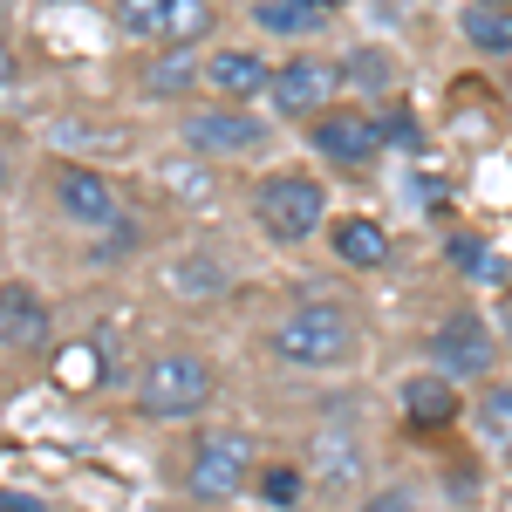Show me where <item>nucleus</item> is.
Masks as SVG:
<instances>
[{"label": "nucleus", "instance_id": "nucleus-13", "mask_svg": "<svg viewBox=\"0 0 512 512\" xmlns=\"http://www.w3.org/2000/svg\"><path fill=\"white\" fill-rule=\"evenodd\" d=\"M403 417L417 424V431H444V424H458V383L444 376V369H424V376H403Z\"/></svg>", "mask_w": 512, "mask_h": 512}, {"label": "nucleus", "instance_id": "nucleus-6", "mask_svg": "<svg viewBox=\"0 0 512 512\" xmlns=\"http://www.w3.org/2000/svg\"><path fill=\"white\" fill-rule=\"evenodd\" d=\"M48 192H55V212H62L69 226H82V233H110V226L130 219L117 178H103L96 164L62 158V164H55V178H48Z\"/></svg>", "mask_w": 512, "mask_h": 512}, {"label": "nucleus", "instance_id": "nucleus-4", "mask_svg": "<svg viewBox=\"0 0 512 512\" xmlns=\"http://www.w3.org/2000/svg\"><path fill=\"white\" fill-rule=\"evenodd\" d=\"M253 485V437L246 431H198L185 458V499L192 506H233Z\"/></svg>", "mask_w": 512, "mask_h": 512}, {"label": "nucleus", "instance_id": "nucleus-11", "mask_svg": "<svg viewBox=\"0 0 512 512\" xmlns=\"http://www.w3.org/2000/svg\"><path fill=\"white\" fill-rule=\"evenodd\" d=\"M328 253L355 274H376V267H390V226L369 219V212H349V219L328 226Z\"/></svg>", "mask_w": 512, "mask_h": 512}, {"label": "nucleus", "instance_id": "nucleus-5", "mask_svg": "<svg viewBox=\"0 0 512 512\" xmlns=\"http://www.w3.org/2000/svg\"><path fill=\"white\" fill-rule=\"evenodd\" d=\"M178 144L198 158H253L267 151V117H253V103H205V110H185Z\"/></svg>", "mask_w": 512, "mask_h": 512}, {"label": "nucleus", "instance_id": "nucleus-18", "mask_svg": "<svg viewBox=\"0 0 512 512\" xmlns=\"http://www.w3.org/2000/svg\"><path fill=\"white\" fill-rule=\"evenodd\" d=\"M158 185H164V198H178V205H212V198H219L212 158H198V151H171V158L158 164Z\"/></svg>", "mask_w": 512, "mask_h": 512}, {"label": "nucleus", "instance_id": "nucleus-24", "mask_svg": "<svg viewBox=\"0 0 512 512\" xmlns=\"http://www.w3.org/2000/svg\"><path fill=\"white\" fill-rule=\"evenodd\" d=\"M485 424L499 437H512V383H492V390H485Z\"/></svg>", "mask_w": 512, "mask_h": 512}, {"label": "nucleus", "instance_id": "nucleus-10", "mask_svg": "<svg viewBox=\"0 0 512 512\" xmlns=\"http://www.w3.org/2000/svg\"><path fill=\"white\" fill-rule=\"evenodd\" d=\"M198 89H212L219 103H260V96L274 89V62H267L260 48H212Z\"/></svg>", "mask_w": 512, "mask_h": 512}, {"label": "nucleus", "instance_id": "nucleus-19", "mask_svg": "<svg viewBox=\"0 0 512 512\" xmlns=\"http://www.w3.org/2000/svg\"><path fill=\"white\" fill-rule=\"evenodd\" d=\"M465 41H472L478 55H512V7L472 0V7H465Z\"/></svg>", "mask_w": 512, "mask_h": 512}, {"label": "nucleus", "instance_id": "nucleus-29", "mask_svg": "<svg viewBox=\"0 0 512 512\" xmlns=\"http://www.w3.org/2000/svg\"><path fill=\"white\" fill-rule=\"evenodd\" d=\"M0 512H48L41 499H21V492H0Z\"/></svg>", "mask_w": 512, "mask_h": 512}, {"label": "nucleus", "instance_id": "nucleus-28", "mask_svg": "<svg viewBox=\"0 0 512 512\" xmlns=\"http://www.w3.org/2000/svg\"><path fill=\"white\" fill-rule=\"evenodd\" d=\"M14 76H21V55H14V41L0 35V89H14Z\"/></svg>", "mask_w": 512, "mask_h": 512}, {"label": "nucleus", "instance_id": "nucleus-31", "mask_svg": "<svg viewBox=\"0 0 512 512\" xmlns=\"http://www.w3.org/2000/svg\"><path fill=\"white\" fill-rule=\"evenodd\" d=\"M506 335H512V301H506Z\"/></svg>", "mask_w": 512, "mask_h": 512}, {"label": "nucleus", "instance_id": "nucleus-12", "mask_svg": "<svg viewBox=\"0 0 512 512\" xmlns=\"http://www.w3.org/2000/svg\"><path fill=\"white\" fill-rule=\"evenodd\" d=\"M308 472H315L321 485H335V492L362 472V444H355L349 410H328V424L315 431V451H308Z\"/></svg>", "mask_w": 512, "mask_h": 512}, {"label": "nucleus", "instance_id": "nucleus-7", "mask_svg": "<svg viewBox=\"0 0 512 512\" xmlns=\"http://www.w3.org/2000/svg\"><path fill=\"white\" fill-rule=\"evenodd\" d=\"M431 369H444L451 383H478V376H492V362H499V342H492V328L478 308H451V315L431 328Z\"/></svg>", "mask_w": 512, "mask_h": 512}, {"label": "nucleus", "instance_id": "nucleus-8", "mask_svg": "<svg viewBox=\"0 0 512 512\" xmlns=\"http://www.w3.org/2000/svg\"><path fill=\"white\" fill-rule=\"evenodd\" d=\"M308 144H315V158L342 164V171H369V164L383 158V123L369 117V110L328 103V110L308 117Z\"/></svg>", "mask_w": 512, "mask_h": 512}, {"label": "nucleus", "instance_id": "nucleus-21", "mask_svg": "<svg viewBox=\"0 0 512 512\" xmlns=\"http://www.w3.org/2000/svg\"><path fill=\"white\" fill-rule=\"evenodd\" d=\"M219 28V7L212 0H171V21H164V41H178V48H198V41Z\"/></svg>", "mask_w": 512, "mask_h": 512}, {"label": "nucleus", "instance_id": "nucleus-15", "mask_svg": "<svg viewBox=\"0 0 512 512\" xmlns=\"http://www.w3.org/2000/svg\"><path fill=\"white\" fill-rule=\"evenodd\" d=\"M198 76H205V62H198L192 48L164 41L158 55L144 62V96H151V103H185V96L198 89Z\"/></svg>", "mask_w": 512, "mask_h": 512}, {"label": "nucleus", "instance_id": "nucleus-33", "mask_svg": "<svg viewBox=\"0 0 512 512\" xmlns=\"http://www.w3.org/2000/svg\"><path fill=\"white\" fill-rule=\"evenodd\" d=\"M0 178H7V171H0Z\"/></svg>", "mask_w": 512, "mask_h": 512}, {"label": "nucleus", "instance_id": "nucleus-17", "mask_svg": "<svg viewBox=\"0 0 512 512\" xmlns=\"http://www.w3.org/2000/svg\"><path fill=\"white\" fill-rule=\"evenodd\" d=\"M226 280H233V274H226V260H219L212 246H192L185 260L164 267V287L185 294V301H212V294H226Z\"/></svg>", "mask_w": 512, "mask_h": 512}, {"label": "nucleus", "instance_id": "nucleus-22", "mask_svg": "<svg viewBox=\"0 0 512 512\" xmlns=\"http://www.w3.org/2000/svg\"><path fill=\"white\" fill-rule=\"evenodd\" d=\"M260 28H274V35H301V28H321V7L315 0H260Z\"/></svg>", "mask_w": 512, "mask_h": 512}, {"label": "nucleus", "instance_id": "nucleus-20", "mask_svg": "<svg viewBox=\"0 0 512 512\" xmlns=\"http://www.w3.org/2000/svg\"><path fill=\"white\" fill-rule=\"evenodd\" d=\"M110 21H117L130 41H151V48H164V21H171V0H110Z\"/></svg>", "mask_w": 512, "mask_h": 512}, {"label": "nucleus", "instance_id": "nucleus-30", "mask_svg": "<svg viewBox=\"0 0 512 512\" xmlns=\"http://www.w3.org/2000/svg\"><path fill=\"white\" fill-rule=\"evenodd\" d=\"M315 7H321V14H335V7H349V0H315Z\"/></svg>", "mask_w": 512, "mask_h": 512}, {"label": "nucleus", "instance_id": "nucleus-26", "mask_svg": "<svg viewBox=\"0 0 512 512\" xmlns=\"http://www.w3.org/2000/svg\"><path fill=\"white\" fill-rule=\"evenodd\" d=\"M383 123V144H403V151H417V123L403 117V110H390V117H376Z\"/></svg>", "mask_w": 512, "mask_h": 512}, {"label": "nucleus", "instance_id": "nucleus-32", "mask_svg": "<svg viewBox=\"0 0 512 512\" xmlns=\"http://www.w3.org/2000/svg\"><path fill=\"white\" fill-rule=\"evenodd\" d=\"M492 7H512V0H492Z\"/></svg>", "mask_w": 512, "mask_h": 512}, {"label": "nucleus", "instance_id": "nucleus-9", "mask_svg": "<svg viewBox=\"0 0 512 512\" xmlns=\"http://www.w3.org/2000/svg\"><path fill=\"white\" fill-rule=\"evenodd\" d=\"M335 89H342V62H328V55H294V62H280V69H274L267 103H274L287 123H308L315 110L335 103Z\"/></svg>", "mask_w": 512, "mask_h": 512}, {"label": "nucleus", "instance_id": "nucleus-1", "mask_svg": "<svg viewBox=\"0 0 512 512\" xmlns=\"http://www.w3.org/2000/svg\"><path fill=\"white\" fill-rule=\"evenodd\" d=\"M267 349L287 369H349L355 349H362V328H355V315L342 301H301V308H287L274 321Z\"/></svg>", "mask_w": 512, "mask_h": 512}, {"label": "nucleus", "instance_id": "nucleus-2", "mask_svg": "<svg viewBox=\"0 0 512 512\" xmlns=\"http://www.w3.org/2000/svg\"><path fill=\"white\" fill-rule=\"evenodd\" d=\"M212 390H219V376L198 349H158L137 369V417L144 424H185L212 403Z\"/></svg>", "mask_w": 512, "mask_h": 512}, {"label": "nucleus", "instance_id": "nucleus-3", "mask_svg": "<svg viewBox=\"0 0 512 512\" xmlns=\"http://www.w3.org/2000/svg\"><path fill=\"white\" fill-rule=\"evenodd\" d=\"M246 205H253V226L274 246H301L308 233L328 226V185H321L315 171H267Z\"/></svg>", "mask_w": 512, "mask_h": 512}, {"label": "nucleus", "instance_id": "nucleus-23", "mask_svg": "<svg viewBox=\"0 0 512 512\" xmlns=\"http://www.w3.org/2000/svg\"><path fill=\"white\" fill-rule=\"evenodd\" d=\"M301 492H308V465H267V478H260L267 506H301Z\"/></svg>", "mask_w": 512, "mask_h": 512}, {"label": "nucleus", "instance_id": "nucleus-27", "mask_svg": "<svg viewBox=\"0 0 512 512\" xmlns=\"http://www.w3.org/2000/svg\"><path fill=\"white\" fill-rule=\"evenodd\" d=\"M362 512H417V499H410L403 485H383V492H376V499H369Z\"/></svg>", "mask_w": 512, "mask_h": 512}, {"label": "nucleus", "instance_id": "nucleus-16", "mask_svg": "<svg viewBox=\"0 0 512 512\" xmlns=\"http://www.w3.org/2000/svg\"><path fill=\"white\" fill-rule=\"evenodd\" d=\"M48 376H55V390H69V396H96L110 383V355L96 342H62L55 362H48Z\"/></svg>", "mask_w": 512, "mask_h": 512}, {"label": "nucleus", "instance_id": "nucleus-14", "mask_svg": "<svg viewBox=\"0 0 512 512\" xmlns=\"http://www.w3.org/2000/svg\"><path fill=\"white\" fill-rule=\"evenodd\" d=\"M48 301H41L35 287H21V280H7L0 287V342L7 349H48Z\"/></svg>", "mask_w": 512, "mask_h": 512}, {"label": "nucleus", "instance_id": "nucleus-25", "mask_svg": "<svg viewBox=\"0 0 512 512\" xmlns=\"http://www.w3.org/2000/svg\"><path fill=\"white\" fill-rule=\"evenodd\" d=\"M451 267H465V274H478V280L499 274V267L485 260V246H478V239H451Z\"/></svg>", "mask_w": 512, "mask_h": 512}]
</instances>
